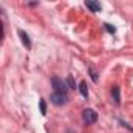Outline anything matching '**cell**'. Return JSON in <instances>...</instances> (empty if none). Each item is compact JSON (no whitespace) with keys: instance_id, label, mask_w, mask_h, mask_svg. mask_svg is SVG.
Wrapping results in <instances>:
<instances>
[{"instance_id":"obj_1","label":"cell","mask_w":133,"mask_h":133,"mask_svg":"<svg viewBox=\"0 0 133 133\" xmlns=\"http://www.w3.org/2000/svg\"><path fill=\"white\" fill-rule=\"evenodd\" d=\"M66 83H68V82H64V80H61V78H58V77H53V78H52V85H53L55 92L66 94V92H68V89H69V86L66 85Z\"/></svg>"},{"instance_id":"obj_2","label":"cell","mask_w":133,"mask_h":133,"mask_svg":"<svg viewBox=\"0 0 133 133\" xmlns=\"http://www.w3.org/2000/svg\"><path fill=\"white\" fill-rule=\"evenodd\" d=\"M82 117H83V121L86 122V124H94V122H97V113L92 110V108H86V110H83V113H82Z\"/></svg>"},{"instance_id":"obj_3","label":"cell","mask_w":133,"mask_h":133,"mask_svg":"<svg viewBox=\"0 0 133 133\" xmlns=\"http://www.w3.org/2000/svg\"><path fill=\"white\" fill-rule=\"evenodd\" d=\"M50 102L53 105H64V103H68V96H66V94H59V92H53L50 96Z\"/></svg>"},{"instance_id":"obj_4","label":"cell","mask_w":133,"mask_h":133,"mask_svg":"<svg viewBox=\"0 0 133 133\" xmlns=\"http://www.w3.org/2000/svg\"><path fill=\"white\" fill-rule=\"evenodd\" d=\"M111 96H113V99H114V103H116V105H119V103H121V96H119V86H113V89H111Z\"/></svg>"},{"instance_id":"obj_5","label":"cell","mask_w":133,"mask_h":133,"mask_svg":"<svg viewBox=\"0 0 133 133\" xmlns=\"http://www.w3.org/2000/svg\"><path fill=\"white\" fill-rule=\"evenodd\" d=\"M19 36H21V39H22V42H24V45H25L27 49H30V47H31V44H30V39H28V35H27V33H24L22 30H19Z\"/></svg>"},{"instance_id":"obj_6","label":"cell","mask_w":133,"mask_h":133,"mask_svg":"<svg viewBox=\"0 0 133 133\" xmlns=\"http://www.w3.org/2000/svg\"><path fill=\"white\" fill-rule=\"evenodd\" d=\"M86 6H88L92 13H99V11L102 10V6H100L99 3H96V2H86Z\"/></svg>"},{"instance_id":"obj_7","label":"cell","mask_w":133,"mask_h":133,"mask_svg":"<svg viewBox=\"0 0 133 133\" xmlns=\"http://www.w3.org/2000/svg\"><path fill=\"white\" fill-rule=\"evenodd\" d=\"M78 89H80L82 96L88 99V88H86V82H80V85H78Z\"/></svg>"},{"instance_id":"obj_8","label":"cell","mask_w":133,"mask_h":133,"mask_svg":"<svg viewBox=\"0 0 133 133\" xmlns=\"http://www.w3.org/2000/svg\"><path fill=\"white\" fill-rule=\"evenodd\" d=\"M39 107H41V113H42V114H45V111H47V105H45V100H44V99H41Z\"/></svg>"},{"instance_id":"obj_9","label":"cell","mask_w":133,"mask_h":133,"mask_svg":"<svg viewBox=\"0 0 133 133\" xmlns=\"http://www.w3.org/2000/svg\"><path fill=\"white\" fill-rule=\"evenodd\" d=\"M68 86L72 88V89L75 88V83H74V78H72V77H68Z\"/></svg>"},{"instance_id":"obj_10","label":"cell","mask_w":133,"mask_h":133,"mask_svg":"<svg viewBox=\"0 0 133 133\" xmlns=\"http://www.w3.org/2000/svg\"><path fill=\"white\" fill-rule=\"evenodd\" d=\"M105 28H107V31H110V33H116V28L111 27L110 24H105Z\"/></svg>"},{"instance_id":"obj_11","label":"cell","mask_w":133,"mask_h":133,"mask_svg":"<svg viewBox=\"0 0 133 133\" xmlns=\"http://www.w3.org/2000/svg\"><path fill=\"white\" fill-rule=\"evenodd\" d=\"M89 71H91V78H92V80H94V82H97V72H96V71H94V69H92V68H91V69H89Z\"/></svg>"},{"instance_id":"obj_12","label":"cell","mask_w":133,"mask_h":133,"mask_svg":"<svg viewBox=\"0 0 133 133\" xmlns=\"http://www.w3.org/2000/svg\"><path fill=\"white\" fill-rule=\"evenodd\" d=\"M124 127H128V128H130V125H128V124H124ZM131 131H133V128H131Z\"/></svg>"}]
</instances>
